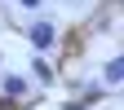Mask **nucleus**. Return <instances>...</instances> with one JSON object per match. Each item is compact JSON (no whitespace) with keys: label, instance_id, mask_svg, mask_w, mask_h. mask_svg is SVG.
Returning a JSON list of instances; mask_svg holds the SVG:
<instances>
[{"label":"nucleus","instance_id":"obj_1","mask_svg":"<svg viewBox=\"0 0 124 110\" xmlns=\"http://www.w3.org/2000/svg\"><path fill=\"white\" fill-rule=\"evenodd\" d=\"M22 35H27V44H31L36 53H53V49H58V40H62L53 18H36V22H27V26H22Z\"/></svg>","mask_w":124,"mask_h":110},{"label":"nucleus","instance_id":"obj_2","mask_svg":"<svg viewBox=\"0 0 124 110\" xmlns=\"http://www.w3.org/2000/svg\"><path fill=\"white\" fill-rule=\"evenodd\" d=\"M0 97L9 106H27L31 101V79L27 75H5V79H0Z\"/></svg>","mask_w":124,"mask_h":110},{"label":"nucleus","instance_id":"obj_3","mask_svg":"<svg viewBox=\"0 0 124 110\" xmlns=\"http://www.w3.org/2000/svg\"><path fill=\"white\" fill-rule=\"evenodd\" d=\"M31 79H40V84H53V79H58V66H53V62L44 57V53H36V57H31Z\"/></svg>","mask_w":124,"mask_h":110},{"label":"nucleus","instance_id":"obj_4","mask_svg":"<svg viewBox=\"0 0 124 110\" xmlns=\"http://www.w3.org/2000/svg\"><path fill=\"white\" fill-rule=\"evenodd\" d=\"M102 79H106V84H124V53H115V57L102 66Z\"/></svg>","mask_w":124,"mask_h":110},{"label":"nucleus","instance_id":"obj_5","mask_svg":"<svg viewBox=\"0 0 124 110\" xmlns=\"http://www.w3.org/2000/svg\"><path fill=\"white\" fill-rule=\"evenodd\" d=\"M80 101H89V106H98L102 97H106V79H98V84H80V92H75Z\"/></svg>","mask_w":124,"mask_h":110},{"label":"nucleus","instance_id":"obj_6","mask_svg":"<svg viewBox=\"0 0 124 110\" xmlns=\"http://www.w3.org/2000/svg\"><path fill=\"white\" fill-rule=\"evenodd\" d=\"M58 110H93V106H89V101H80V97H67Z\"/></svg>","mask_w":124,"mask_h":110},{"label":"nucleus","instance_id":"obj_7","mask_svg":"<svg viewBox=\"0 0 124 110\" xmlns=\"http://www.w3.org/2000/svg\"><path fill=\"white\" fill-rule=\"evenodd\" d=\"M18 5H22V9H40L44 0H18Z\"/></svg>","mask_w":124,"mask_h":110}]
</instances>
